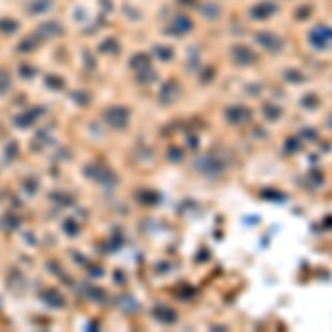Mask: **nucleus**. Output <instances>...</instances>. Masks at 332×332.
I'll return each instance as SVG.
<instances>
[{
  "mask_svg": "<svg viewBox=\"0 0 332 332\" xmlns=\"http://www.w3.org/2000/svg\"><path fill=\"white\" fill-rule=\"evenodd\" d=\"M42 113H45V109H42V107H36V109H31V111H25V113H20V115H16L13 124L20 126V129H27V126H31L33 122L38 120V115H42Z\"/></svg>",
  "mask_w": 332,
  "mask_h": 332,
  "instance_id": "obj_1",
  "label": "nucleus"
},
{
  "mask_svg": "<svg viewBox=\"0 0 332 332\" xmlns=\"http://www.w3.org/2000/svg\"><path fill=\"white\" fill-rule=\"evenodd\" d=\"M104 117H107V122H109V124H113V126H124L129 113H126V109L113 107V109H109V111L104 113Z\"/></svg>",
  "mask_w": 332,
  "mask_h": 332,
  "instance_id": "obj_2",
  "label": "nucleus"
},
{
  "mask_svg": "<svg viewBox=\"0 0 332 332\" xmlns=\"http://www.w3.org/2000/svg\"><path fill=\"white\" fill-rule=\"evenodd\" d=\"M62 33V29H60L58 22H45V25L38 27L36 36L38 38H54V36H60Z\"/></svg>",
  "mask_w": 332,
  "mask_h": 332,
  "instance_id": "obj_3",
  "label": "nucleus"
},
{
  "mask_svg": "<svg viewBox=\"0 0 332 332\" xmlns=\"http://www.w3.org/2000/svg\"><path fill=\"white\" fill-rule=\"evenodd\" d=\"M42 301L51 308H62L64 306V297L60 295L58 290H47L45 295H42Z\"/></svg>",
  "mask_w": 332,
  "mask_h": 332,
  "instance_id": "obj_4",
  "label": "nucleus"
},
{
  "mask_svg": "<svg viewBox=\"0 0 332 332\" xmlns=\"http://www.w3.org/2000/svg\"><path fill=\"white\" fill-rule=\"evenodd\" d=\"M51 0H31L29 4H27V11L29 13H45V11H49L51 9Z\"/></svg>",
  "mask_w": 332,
  "mask_h": 332,
  "instance_id": "obj_5",
  "label": "nucleus"
},
{
  "mask_svg": "<svg viewBox=\"0 0 332 332\" xmlns=\"http://www.w3.org/2000/svg\"><path fill=\"white\" fill-rule=\"evenodd\" d=\"M9 87H11V78L4 69H0V93H7Z\"/></svg>",
  "mask_w": 332,
  "mask_h": 332,
  "instance_id": "obj_6",
  "label": "nucleus"
},
{
  "mask_svg": "<svg viewBox=\"0 0 332 332\" xmlns=\"http://www.w3.org/2000/svg\"><path fill=\"white\" fill-rule=\"evenodd\" d=\"M16 29H18L16 20H0V31H2V33H13Z\"/></svg>",
  "mask_w": 332,
  "mask_h": 332,
  "instance_id": "obj_7",
  "label": "nucleus"
},
{
  "mask_svg": "<svg viewBox=\"0 0 332 332\" xmlns=\"http://www.w3.org/2000/svg\"><path fill=\"white\" fill-rule=\"evenodd\" d=\"M47 87L49 89H62L64 84H62V78H58V75H47Z\"/></svg>",
  "mask_w": 332,
  "mask_h": 332,
  "instance_id": "obj_8",
  "label": "nucleus"
},
{
  "mask_svg": "<svg viewBox=\"0 0 332 332\" xmlns=\"http://www.w3.org/2000/svg\"><path fill=\"white\" fill-rule=\"evenodd\" d=\"M33 45H36V42H33L31 38H27V40H22L20 45H18V51H20V54H27V51L33 49Z\"/></svg>",
  "mask_w": 332,
  "mask_h": 332,
  "instance_id": "obj_9",
  "label": "nucleus"
},
{
  "mask_svg": "<svg viewBox=\"0 0 332 332\" xmlns=\"http://www.w3.org/2000/svg\"><path fill=\"white\" fill-rule=\"evenodd\" d=\"M16 151H18V144L16 142H9L7 144V162H11V160L16 158Z\"/></svg>",
  "mask_w": 332,
  "mask_h": 332,
  "instance_id": "obj_10",
  "label": "nucleus"
},
{
  "mask_svg": "<svg viewBox=\"0 0 332 332\" xmlns=\"http://www.w3.org/2000/svg\"><path fill=\"white\" fill-rule=\"evenodd\" d=\"M20 75H22V78H33V75H36V69L29 66V64H22L20 66Z\"/></svg>",
  "mask_w": 332,
  "mask_h": 332,
  "instance_id": "obj_11",
  "label": "nucleus"
},
{
  "mask_svg": "<svg viewBox=\"0 0 332 332\" xmlns=\"http://www.w3.org/2000/svg\"><path fill=\"white\" fill-rule=\"evenodd\" d=\"M38 182H36V179H25V191L27 193H31V195H33V193H36L38 191Z\"/></svg>",
  "mask_w": 332,
  "mask_h": 332,
  "instance_id": "obj_12",
  "label": "nucleus"
},
{
  "mask_svg": "<svg viewBox=\"0 0 332 332\" xmlns=\"http://www.w3.org/2000/svg\"><path fill=\"white\" fill-rule=\"evenodd\" d=\"M64 232H69V235H75V232H78V226H75V221H64Z\"/></svg>",
  "mask_w": 332,
  "mask_h": 332,
  "instance_id": "obj_13",
  "label": "nucleus"
},
{
  "mask_svg": "<svg viewBox=\"0 0 332 332\" xmlns=\"http://www.w3.org/2000/svg\"><path fill=\"white\" fill-rule=\"evenodd\" d=\"M16 226H18V221H16V217H13V220H11V217H4V228H16Z\"/></svg>",
  "mask_w": 332,
  "mask_h": 332,
  "instance_id": "obj_14",
  "label": "nucleus"
}]
</instances>
